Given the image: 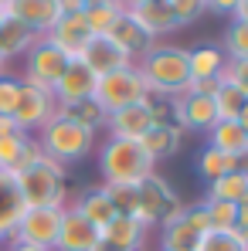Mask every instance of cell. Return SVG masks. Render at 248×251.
<instances>
[{"label": "cell", "mask_w": 248, "mask_h": 251, "mask_svg": "<svg viewBox=\"0 0 248 251\" xmlns=\"http://www.w3.org/2000/svg\"><path fill=\"white\" fill-rule=\"evenodd\" d=\"M136 72L143 75V82L150 88V95H184L187 85H191V68H187V48H177V44H164L157 41L139 61H136Z\"/></svg>", "instance_id": "6da1fadb"}, {"label": "cell", "mask_w": 248, "mask_h": 251, "mask_svg": "<svg viewBox=\"0 0 248 251\" xmlns=\"http://www.w3.org/2000/svg\"><path fill=\"white\" fill-rule=\"evenodd\" d=\"M17 190L28 207H68V187H65V163L41 156L38 163L14 173Z\"/></svg>", "instance_id": "7a4b0ae2"}, {"label": "cell", "mask_w": 248, "mask_h": 251, "mask_svg": "<svg viewBox=\"0 0 248 251\" xmlns=\"http://www.w3.org/2000/svg\"><path fill=\"white\" fill-rule=\"evenodd\" d=\"M99 173H102V183H129V187H136L150 173H157V163L133 139H106L99 146Z\"/></svg>", "instance_id": "3957f363"}, {"label": "cell", "mask_w": 248, "mask_h": 251, "mask_svg": "<svg viewBox=\"0 0 248 251\" xmlns=\"http://www.w3.org/2000/svg\"><path fill=\"white\" fill-rule=\"evenodd\" d=\"M34 139L41 143L44 156L65 163V167L75 163V160H82V156H88V153L95 150V132L85 129V126H79V123H72V119H65L61 112L44 126Z\"/></svg>", "instance_id": "277c9868"}, {"label": "cell", "mask_w": 248, "mask_h": 251, "mask_svg": "<svg viewBox=\"0 0 248 251\" xmlns=\"http://www.w3.org/2000/svg\"><path fill=\"white\" fill-rule=\"evenodd\" d=\"M146 99H150V88L143 82V75L136 72V65L99 75V82H95V102L106 109V116L116 109H126V105H139Z\"/></svg>", "instance_id": "5b68a950"}, {"label": "cell", "mask_w": 248, "mask_h": 251, "mask_svg": "<svg viewBox=\"0 0 248 251\" xmlns=\"http://www.w3.org/2000/svg\"><path fill=\"white\" fill-rule=\"evenodd\" d=\"M136 197L139 201H136V210H133V221H139L146 231L160 227V221H164L166 214L184 204L180 194L170 187V180L160 176V173H150L143 183H136Z\"/></svg>", "instance_id": "8992f818"}, {"label": "cell", "mask_w": 248, "mask_h": 251, "mask_svg": "<svg viewBox=\"0 0 248 251\" xmlns=\"http://www.w3.org/2000/svg\"><path fill=\"white\" fill-rule=\"evenodd\" d=\"M55 116H58V99H55V92H51V88H41V85L21 82V99H17V109H14L17 129H24L28 136H31V132H41Z\"/></svg>", "instance_id": "52a82bcc"}, {"label": "cell", "mask_w": 248, "mask_h": 251, "mask_svg": "<svg viewBox=\"0 0 248 251\" xmlns=\"http://www.w3.org/2000/svg\"><path fill=\"white\" fill-rule=\"evenodd\" d=\"M72 61L55 48V44H48L41 38V41H34V48L24 54V72H21V82L28 85H41V88H55L58 85V78H61V72L68 68Z\"/></svg>", "instance_id": "ba28073f"}, {"label": "cell", "mask_w": 248, "mask_h": 251, "mask_svg": "<svg viewBox=\"0 0 248 251\" xmlns=\"http://www.w3.org/2000/svg\"><path fill=\"white\" fill-rule=\"evenodd\" d=\"M61 214H65L61 207H28L7 241H28V245L51 251L58 231H61Z\"/></svg>", "instance_id": "9c48e42d"}, {"label": "cell", "mask_w": 248, "mask_h": 251, "mask_svg": "<svg viewBox=\"0 0 248 251\" xmlns=\"http://www.w3.org/2000/svg\"><path fill=\"white\" fill-rule=\"evenodd\" d=\"M173 123L184 132H211L218 126V109H214V95H173Z\"/></svg>", "instance_id": "30bf717a"}, {"label": "cell", "mask_w": 248, "mask_h": 251, "mask_svg": "<svg viewBox=\"0 0 248 251\" xmlns=\"http://www.w3.org/2000/svg\"><path fill=\"white\" fill-rule=\"evenodd\" d=\"M79 61H82L88 72H95V75H109V72H119V68L136 65L123 48L116 41H109L106 34H92L88 44L82 48V54H79Z\"/></svg>", "instance_id": "8fae6325"}, {"label": "cell", "mask_w": 248, "mask_h": 251, "mask_svg": "<svg viewBox=\"0 0 248 251\" xmlns=\"http://www.w3.org/2000/svg\"><path fill=\"white\" fill-rule=\"evenodd\" d=\"M153 129V116H150V105L139 102V105H126L106 116V132L109 139H133L139 143L146 132Z\"/></svg>", "instance_id": "7c38bea8"}, {"label": "cell", "mask_w": 248, "mask_h": 251, "mask_svg": "<svg viewBox=\"0 0 248 251\" xmlns=\"http://www.w3.org/2000/svg\"><path fill=\"white\" fill-rule=\"evenodd\" d=\"M95 241H99V231H95L82 214L68 204L65 214H61V231H58L55 248L51 251H92Z\"/></svg>", "instance_id": "4fadbf2b"}, {"label": "cell", "mask_w": 248, "mask_h": 251, "mask_svg": "<svg viewBox=\"0 0 248 251\" xmlns=\"http://www.w3.org/2000/svg\"><path fill=\"white\" fill-rule=\"evenodd\" d=\"M95 82H99L95 72H88L82 61H72V65L61 72L58 85L51 88L55 99H58V109H61V105H72V102H82V99H95Z\"/></svg>", "instance_id": "5bb4252c"}, {"label": "cell", "mask_w": 248, "mask_h": 251, "mask_svg": "<svg viewBox=\"0 0 248 251\" xmlns=\"http://www.w3.org/2000/svg\"><path fill=\"white\" fill-rule=\"evenodd\" d=\"M153 41H160L166 34H173L180 24H177V17H173V10H170V0H143L139 7H133V10H126Z\"/></svg>", "instance_id": "9a60e30c"}, {"label": "cell", "mask_w": 248, "mask_h": 251, "mask_svg": "<svg viewBox=\"0 0 248 251\" xmlns=\"http://www.w3.org/2000/svg\"><path fill=\"white\" fill-rule=\"evenodd\" d=\"M10 17H17L24 27H31L34 34L44 38L61 21V3L58 0H14L10 3Z\"/></svg>", "instance_id": "2e32d148"}, {"label": "cell", "mask_w": 248, "mask_h": 251, "mask_svg": "<svg viewBox=\"0 0 248 251\" xmlns=\"http://www.w3.org/2000/svg\"><path fill=\"white\" fill-rule=\"evenodd\" d=\"M88 38H92V31L85 27L82 14H72V17H61L48 34H44V41L55 44L68 61H79V54H82V48L88 44Z\"/></svg>", "instance_id": "e0dca14e"}, {"label": "cell", "mask_w": 248, "mask_h": 251, "mask_svg": "<svg viewBox=\"0 0 248 251\" xmlns=\"http://www.w3.org/2000/svg\"><path fill=\"white\" fill-rule=\"evenodd\" d=\"M106 38L119 44V48H123L133 61H139V58H143V54H146V51L157 44L150 34H146V31H143V27H139V24H136V21H133V17H129V14H126V10L116 17V24L106 31Z\"/></svg>", "instance_id": "ac0fdd59"}, {"label": "cell", "mask_w": 248, "mask_h": 251, "mask_svg": "<svg viewBox=\"0 0 248 251\" xmlns=\"http://www.w3.org/2000/svg\"><path fill=\"white\" fill-rule=\"evenodd\" d=\"M24 210H28V204H24L21 190H17L14 173H3L0 170V241H7L14 234V227L24 217Z\"/></svg>", "instance_id": "d6986e66"}, {"label": "cell", "mask_w": 248, "mask_h": 251, "mask_svg": "<svg viewBox=\"0 0 248 251\" xmlns=\"http://www.w3.org/2000/svg\"><path fill=\"white\" fill-rule=\"evenodd\" d=\"M146 234H150V231H146L139 221L123 217V214H116V217L99 231L102 241H109L112 248H119V251H139L143 245H146Z\"/></svg>", "instance_id": "ffe728a7"}, {"label": "cell", "mask_w": 248, "mask_h": 251, "mask_svg": "<svg viewBox=\"0 0 248 251\" xmlns=\"http://www.w3.org/2000/svg\"><path fill=\"white\" fill-rule=\"evenodd\" d=\"M34 41H41V34H34L31 27H24L17 17H7L3 24H0V54L7 58V61H14V58H24Z\"/></svg>", "instance_id": "44dd1931"}, {"label": "cell", "mask_w": 248, "mask_h": 251, "mask_svg": "<svg viewBox=\"0 0 248 251\" xmlns=\"http://www.w3.org/2000/svg\"><path fill=\"white\" fill-rule=\"evenodd\" d=\"M139 146L153 156V163H157V160H166V156H177L180 146H184V129H180V126H153V129L139 139Z\"/></svg>", "instance_id": "7402d4cb"}, {"label": "cell", "mask_w": 248, "mask_h": 251, "mask_svg": "<svg viewBox=\"0 0 248 251\" xmlns=\"http://www.w3.org/2000/svg\"><path fill=\"white\" fill-rule=\"evenodd\" d=\"M72 207L79 210V214H82V217L92 224V227H95V231H102V227L116 217V207H112V201L106 197V190H102V187L85 190V194L75 201V204H72Z\"/></svg>", "instance_id": "603a6c76"}, {"label": "cell", "mask_w": 248, "mask_h": 251, "mask_svg": "<svg viewBox=\"0 0 248 251\" xmlns=\"http://www.w3.org/2000/svg\"><path fill=\"white\" fill-rule=\"evenodd\" d=\"M224 51L218 44H204V48H194L187 51V68H191V82L197 78H218L221 68H224Z\"/></svg>", "instance_id": "cb8c5ba5"}, {"label": "cell", "mask_w": 248, "mask_h": 251, "mask_svg": "<svg viewBox=\"0 0 248 251\" xmlns=\"http://www.w3.org/2000/svg\"><path fill=\"white\" fill-rule=\"evenodd\" d=\"M207 146H214V150H221V153H228V156L238 160L248 150V132L242 129L238 119H235V123H218L207 132Z\"/></svg>", "instance_id": "d4e9b609"}, {"label": "cell", "mask_w": 248, "mask_h": 251, "mask_svg": "<svg viewBox=\"0 0 248 251\" xmlns=\"http://www.w3.org/2000/svg\"><path fill=\"white\" fill-rule=\"evenodd\" d=\"M184 214H187V210H184ZM201 238H204V234H197V231L187 224V217L170 221V224H160V251H194Z\"/></svg>", "instance_id": "484cf974"}, {"label": "cell", "mask_w": 248, "mask_h": 251, "mask_svg": "<svg viewBox=\"0 0 248 251\" xmlns=\"http://www.w3.org/2000/svg\"><path fill=\"white\" fill-rule=\"evenodd\" d=\"M211 201H224V204H245L248 201V176L245 173H224V176H218V180H211L207 183V194Z\"/></svg>", "instance_id": "4316f807"}, {"label": "cell", "mask_w": 248, "mask_h": 251, "mask_svg": "<svg viewBox=\"0 0 248 251\" xmlns=\"http://www.w3.org/2000/svg\"><path fill=\"white\" fill-rule=\"evenodd\" d=\"M58 112H61L65 119H72V123H79V126H85V129H92V132L106 129V109H102L95 99H82V102L61 105Z\"/></svg>", "instance_id": "83f0119b"}, {"label": "cell", "mask_w": 248, "mask_h": 251, "mask_svg": "<svg viewBox=\"0 0 248 251\" xmlns=\"http://www.w3.org/2000/svg\"><path fill=\"white\" fill-rule=\"evenodd\" d=\"M119 14H123V7H119L116 0H99V3H88L82 10V21H85V27H88L92 34H106V31L116 24Z\"/></svg>", "instance_id": "f1b7e54d"}, {"label": "cell", "mask_w": 248, "mask_h": 251, "mask_svg": "<svg viewBox=\"0 0 248 251\" xmlns=\"http://www.w3.org/2000/svg\"><path fill=\"white\" fill-rule=\"evenodd\" d=\"M194 251H248V234L238 227L228 231H207L204 238L197 241Z\"/></svg>", "instance_id": "f546056e"}, {"label": "cell", "mask_w": 248, "mask_h": 251, "mask_svg": "<svg viewBox=\"0 0 248 251\" xmlns=\"http://www.w3.org/2000/svg\"><path fill=\"white\" fill-rule=\"evenodd\" d=\"M235 170H238L235 156H228V153H221V150H214V146H204L201 156H197V173L204 176L207 183L218 180V176H224V173H235Z\"/></svg>", "instance_id": "4dcf8cb0"}, {"label": "cell", "mask_w": 248, "mask_h": 251, "mask_svg": "<svg viewBox=\"0 0 248 251\" xmlns=\"http://www.w3.org/2000/svg\"><path fill=\"white\" fill-rule=\"evenodd\" d=\"M245 95L235 88V85H224L214 92V109H218V123H235L238 116H242V109H245Z\"/></svg>", "instance_id": "1f68e13d"}, {"label": "cell", "mask_w": 248, "mask_h": 251, "mask_svg": "<svg viewBox=\"0 0 248 251\" xmlns=\"http://www.w3.org/2000/svg\"><path fill=\"white\" fill-rule=\"evenodd\" d=\"M28 139H31L28 132H10V136H0V170H3V173H17Z\"/></svg>", "instance_id": "d6a6232c"}, {"label": "cell", "mask_w": 248, "mask_h": 251, "mask_svg": "<svg viewBox=\"0 0 248 251\" xmlns=\"http://www.w3.org/2000/svg\"><path fill=\"white\" fill-rule=\"evenodd\" d=\"M224 58L228 61H248V24L245 21H231L224 31Z\"/></svg>", "instance_id": "836d02e7"}, {"label": "cell", "mask_w": 248, "mask_h": 251, "mask_svg": "<svg viewBox=\"0 0 248 251\" xmlns=\"http://www.w3.org/2000/svg\"><path fill=\"white\" fill-rule=\"evenodd\" d=\"M201 207H204V214H207L211 231H228V227H235L238 204H224V201H211V197H204V201H201Z\"/></svg>", "instance_id": "e575fe53"}, {"label": "cell", "mask_w": 248, "mask_h": 251, "mask_svg": "<svg viewBox=\"0 0 248 251\" xmlns=\"http://www.w3.org/2000/svg\"><path fill=\"white\" fill-rule=\"evenodd\" d=\"M102 190H106V197L112 201V207L116 214H123V217H133V210H136V187H129V183H99Z\"/></svg>", "instance_id": "d590c367"}, {"label": "cell", "mask_w": 248, "mask_h": 251, "mask_svg": "<svg viewBox=\"0 0 248 251\" xmlns=\"http://www.w3.org/2000/svg\"><path fill=\"white\" fill-rule=\"evenodd\" d=\"M170 10H173L177 24L184 27V24H194L197 17H204L207 14V0H170Z\"/></svg>", "instance_id": "8d00e7d4"}, {"label": "cell", "mask_w": 248, "mask_h": 251, "mask_svg": "<svg viewBox=\"0 0 248 251\" xmlns=\"http://www.w3.org/2000/svg\"><path fill=\"white\" fill-rule=\"evenodd\" d=\"M17 99H21V78L0 75V116H10V119H14Z\"/></svg>", "instance_id": "74e56055"}, {"label": "cell", "mask_w": 248, "mask_h": 251, "mask_svg": "<svg viewBox=\"0 0 248 251\" xmlns=\"http://www.w3.org/2000/svg\"><path fill=\"white\" fill-rule=\"evenodd\" d=\"M224 85H235L242 95L248 99V61H224L221 75H218Z\"/></svg>", "instance_id": "f35d334b"}, {"label": "cell", "mask_w": 248, "mask_h": 251, "mask_svg": "<svg viewBox=\"0 0 248 251\" xmlns=\"http://www.w3.org/2000/svg\"><path fill=\"white\" fill-rule=\"evenodd\" d=\"M184 217H187V224H191L197 234H207V231H211L207 214H204V207H201V204H187V214H184Z\"/></svg>", "instance_id": "ab89813d"}, {"label": "cell", "mask_w": 248, "mask_h": 251, "mask_svg": "<svg viewBox=\"0 0 248 251\" xmlns=\"http://www.w3.org/2000/svg\"><path fill=\"white\" fill-rule=\"evenodd\" d=\"M218 88H221V78H197L187 85V92H194V95H214Z\"/></svg>", "instance_id": "60d3db41"}, {"label": "cell", "mask_w": 248, "mask_h": 251, "mask_svg": "<svg viewBox=\"0 0 248 251\" xmlns=\"http://www.w3.org/2000/svg\"><path fill=\"white\" fill-rule=\"evenodd\" d=\"M235 7H238V0H207V10L211 14H235Z\"/></svg>", "instance_id": "b9f144b4"}, {"label": "cell", "mask_w": 248, "mask_h": 251, "mask_svg": "<svg viewBox=\"0 0 248 251\" xmlns=\"http://www.w3.org/2000/svg\"><path fill=\"white\" fill-rule=\"evenodd\" d=\"M58 3H61V17H72V14H82L85 10L82 0H58Z\"/></svg>", "instance_id": "7bdbcfd3"}, {"label": "cell", "mask_w": 248, "mask_h": 251, "mask_svg": "<svg viewBox=\"0 0 248 251\" xmlns=\"http://www.w3.org/2000/svg\"><path fill=\"white\" fill-rule=\"evenodd\" d=\"M235 227L248 234V201H245V204H238V217H235Z\"/></svg>", "instance_id": "ee69618b"}, {"label": "cell", "mask_w": 248, "mask_h": 251, "mask_svg": "<svg viewBox=\"0 0 248 251\" xmlns=\"http://www.w3.org/2000/svg\"><path fill=\"white\" fill-rule=\"evenodd\" d=\"M10 132H24V129H17V123L10 116H0V136H10Z\"/></svg>", "instance_id": "f6af8a7d"}, {"label": "cell", "mask_w": 248, "mask_h": 251, "mask_svg": "<svg viewBox=\"0 0 248 251\" xmlns=\"http://www.w3.org/2000/svg\"><path fill=\"white\" fill-rule=\"evenodd\" d=\"M7 251H48V248H38V245H28V241H7Z\"/></svg>", "instance_id": "bcb514c9"}, {"label": "cell", "mask_w": 248, "mask_h": 251, "mask_svg": "<svg viewBox=\"0 0 248 251\" xmlns=\"http://www.w3.org/2000/svg\"><path fill=\"white\" fill-rule=\"evenodd\" d=\"M231 21H245V24H248V0H238V7H235Z\"/></svg>", "instance_id": "7dc6e473"}, {"label": "cell", "mask_w": 248, "mask_h": 251, "mask_svg": "<svg viewBox=\"0 0 248 251\" xmlns=\"http://www.w3.org/2000/svg\"><path fill=\"white\" fill-rule=\"evenodd\" d=\"M235 163H238V173H245V176H248V150L238 156V160H235Z\"/></svg>", "instance_id": "c3c4849f"}, {"label": "cell", "mask_w": 248, "mask_h": 251, "mask_svg": "<svg viewBox=\"0 0 248 251\" xmlns=\"http://www.w3.org/2000/svg\"><path fill=\"white\" fill-rule=\"evenodd\" d=\"M92 251H119V248H112L109 241H102V238H99V241H95V248H92Z\"/></svg>", "instance_id": "681fc988"}, {"label": "cell", "mask_w": 248, "mask_h": 251, "mask_svg": "<svg viewBox=\"0 0 248 251\" xmlns=\"http://www.w3.org/2000/svg\"><path fill=\"white\" fill-rule=\"evenodd\" d=\"M116 3H119V7H123V10H133V7H139V3H143V0H116Z\"/></svg>", "instance_id": "f907efd6"}, {"label": "cell", "mask_w": 248, "mask_h": 251, "mask_svg": "<svg viewBox=\"0 0 248 251\" xmlns=\"http://www.w3.org/2000/svg\"><path fill=\"white\" fill-rule=\"evenodd\" d=\"M238 123H242V129L248 132V102H245V109H242V116H238Z\"/></svg>", "instance_id": "816d5d0a"}, {"label": "cell", "mask_w": 248, "mask_h": 251, "mask_svg": "<svg viewBox=\"0 0 248 251\" xmlns=\"http://www.w3.org/2000/svg\"><path fill=\"white\" fill-rule=\"evenodd\" d=\"M7 65H10V61H7V58L0 54V75H7Z\"/></svg>", "instance_id": "f5cc1de1"}, {"label": "cell", "mask_w": 248, "mask_h": 251, "mask_svg": "<svg viewBox=\"0 0 248 251\" xmlns=\"http://www.w3.org/2000/svg\"><path fill=\"white\" fill-rule=\"evenodd\" d=\"M7 17H10V10H3V7H0V24H3Z\"/></svg>", "instance_id": "db71d44e"}, {"label": "cell", "mask_w": 248, "mask_h": 251, "mask_svg": "<svg viewBox=\"0 0 248 251\" xmlns=\"http://www.w3.org/2000/svg\"><path fill=\"white\" fill-rule=\"evenodd\" d=\"M10 3H14V0H0V7H3V10H10Z\"/></svg>", "instance_id": "11a10c76"}, {"label": "cell", "mask_w": 248, "mask_h": 251, "mask_svg": "<svg viewBox=\"0 0 248 251\" xmlns=\"http://www.w3.org/2000/svg\"><path fill=\"white\" fill-rule=\"evenodd\" d=\"M82 3H85V7H88V3H99V0H82Z\"/></svg>", "instance_id": "9f6ffc18"}, {"label": "cell", "mask_w": 248, "mask_h": 251, "mask_svg": "<svg viewBox=\"0 0 248 251\" xmlns=\"http://www.w3.org/2000/svg\"><path fill=\"white\" fill-rule=\"evenodd\" d=\"M139 251H143V248H139Z\"/></svg>", "instance_id": "6f0895ef"}]
</instances>
